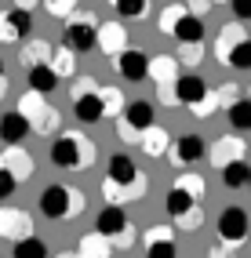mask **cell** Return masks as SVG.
I'll return each instance as SVG.
<instances>
[{
	"label": "cell",
	"mask_w": 251,
	"mask_h": 258,
	"mask_svg": "<svg viewBox=\"0 0 251 258\" xmlns=\"http://www.w3.org/2000/svg\"><path fill=\"white\" fill-rule=\"evenodd\" d=\"M80 254H88V258H91V254H95V258H106V254H109L106 236L98 233V229H95V233H88V236H80Z\"/></svg>",
	"instance_id": "obj_27"
},
{
	"label": "cell",
	"mask_w": 251,
	"mask_h": 258,
	"mask_svg": "<svg viewBox=\"0 0 251 258\" xmlns=\"http://www.w3.org/2000/svg\"><path fill=\"white\" fill-rule=\"evenodd\" d=\"M244 157V142L237 139V135H226V139H219L211 146V164H229V160H240Z\"/></svg>",
	"instance_id": "obj_18"
},
{
	"label": "cell",
	"mask_w": 251,
	"mask_h": 258,
	"mask_svg": "<svg viewBox=\"0 0 251 258\" xmlns=\"http://www.w3.org/2000/svg\"><path fill=\"white\" fill-rule=\"evenodd\" d=\"M80 197L73 193L70 185H47L44 193H40V215L44 218H55V222H66L70 215L80 211Z\"/></svg>",
	"instance_id": "obj_2"
},
{
	"label": "cell",
	"mask_w": 251,
	"mask_h": 258,
	"mask_svg": "<svg viewBox=\"0 0 251 258\" xmlns=\"http://www.w3.org/2000/svg\"><path fill=\"white\" fill-rule=\"evenodd\" d=\"M0 167H8L11 175L22 182V178H29V175H33V157H29V153H22L19 146H11L4 157H0Z\"/></svg>",
	"instance_id": "obj_19"
},
{
	"label": "cell",
	"mask_w": 251,
	"mask_h": 258,
	"mask_svg": "<svg viewBox=\"0 0 251 258\" xmlns=\"http://www.w3.org/2000/svg\"><path fill=\"white\" fill-rule=\"evenodd\" d=\"M124 44H128V29H124L120 22H106V26L95 29V47H102L106 55L124 51Z\"/></svg>",
	"instance_id": "obj_14"
},
{
	"label": "cell",
	"mask_w": 251,
	"mask_h": 258,
	"mask_svg": "<svg viewBox=\"0 0 251 258\" xmlns=\"http://www.w3.org/2000/svg\"><path fill=\"white\" fill-rule=\"evenodd\" d=\"M175 185H178V189H186L190 197H204V193H208V189H204V178H200V175H178Z\"/></svg>",
	"instance_id": "obj_32"
},
{
	"label": "cell",
	"mask_w": 251,
	"mask_h": 258,
	"mask_svg": "<svg viewBox=\"0 0 251 258\" xmlns=\"http://www.w3.org/2000/svg\"><path fill=\"white\" fill-rule=\"evenodd\" d=\"M15 189H19V178H15L8 167H0V200H8Z\"/></svg>",
	"instance_id": "obj_35"
},
{
	"label": "cell",
	"mask_w": 251,
	"mask_h": 258,
	"mask_svg": "<svg viewBox=\"0 0 251 258\" xmlns=\"http://www.w3.org/2000/svg\"><path fill=\"white\" fill-rule=\"evenodd\" d=\"M146 131H149V135H146V139H142V149L149 153V157H160V153L167 149V131H160L157 124H149Z\"/></svg>",
	"instance_id": "obj_28"
},
{
	"label": "cell",
	"mask_w": 251,
	"mask_h": 258,
	"mask_svg": "<svg viewBox=\"0 0 251 258\" xmlns=\"http://www.w3.org/2000/svg\"><path fill=\"white\" fill-rule=\"evenodd\" d=\"M29 135H33V127H29V120L19 109L0 116V142H4V146H22Z\"/></svg>",
	"instance_id": "obj_9"
},
{
	"label": "cell",
	"mask_w": 251,
	"mask_h": 258,
	"mask_svg": "<svg viewBox=\"0 0 251 258\" xmlns=\"http://www.w3.org/2000/svg\"><path fill=\"white\" fill-rule=\"evenodd\" d=\"M146 254L149 258H178V247L167 229H149L146 233Z\"/></svg>",
	"instance_id": "obj_17"
},
{
	"label": "cell",
	"mask_w": 251,
	"mask_h": 258,
	"mask_svg": "<svg viewBox=\"0 0 251 258\" xmlns=\"http://www.w3.org/2000/svg\"><path fill=\"white\" fill-rule=\"evenodd\" d=\"M73 113H77L80 124H98V120L106 116V102H102V95H98V88L73 95Z\"/></svg>",
	"instance_id": "obj_8"
},
{
	"label": "cell",
	"mask_w": 251,
	"mask_h": 258,
	"mask_svg": "<svg viewBox=\"0 0 251 258\" xmlns=\"http://www.w3.org/2000/svg\"><path fill=\"white\" fill-rule=\"evenodd\" d=\"M247 185H251V178H247Z\"/></svg>",
	"instance_id": "obj_43"
},
{
	"label": "cell",
	"mask_w": 251,
	"mask_h": 258,
	"mask_svg": "<svg viewBox=\"0 0 251 258\" xmlns=\"http://www.w3.org/2000/svg\"><path fill=\"white\" fill-rule=\"evenodd\" d=\"M44 55H47V44H44V40H33V44H26V47H22V66L29 70V66L44 62Z\"/></svg>",
	"instance_id": "obj_31"
},
{
	"label": "cell",
	"mask_w": 251,
	"mask_h": 258,
	"mask_svg": "<svg viewBox=\"0 0 251 258\" xmlns=\"http://www.w3.org/2000/svg\"><path fill=\"white\" fill-rule=\"evenodd\" d=\"M113 4V11L120 15V19H128V22H135V19H142L146 15V0H109Z\"/></svg>",
	"instance_id": "obj_29"
},
{
	"label": "cell",
	"mask_w": 251,
	"mask_h": 258,
	"mask_svg": "<svg viewBox=\"0 0 251 258\" xmlns=\"http://www.w3.org/2000/svg\"><path fill=\"white\" fill-rule=\"evenodd\" d=\"M95 157V146L88 139H77V135H62L51 142V164L62 171H84Z\"/></svg>",
	"instance_id": "obj_1"
},
{
	"label": "cell",
	"mask_w": 251,
	"mask_h": 258,
	"mask_svg": "<svg viewBox=\"0 0 251 258\" xmlns=\"http://www.w3.org/2000/svg\"><path fill=\"white\" fill-rule=\"evenodd\" d=\"M26 80H29V91H37V95H51L58 84H62V77H58L47 62L29 66V70H26Z\"/></svg>",
	"instance_id": "obj_13"
},
{
	"label": "cell",
	"mask_w": 251,
	"mask_h": 258,
	"mask_svg": "<svg viewBox=\"0 0 251 258\" xmlns=\"http://www.w3.org/2000/svg\"><path fill=\"white\" fill-rule=\"evenodd\" d=\"M211 8V0H193V15H200V11H208Z\"/></svg>",
	"instance_id": "obj_40"
},
{
	"label": "cell",
	"mask_w": 251,
	"mask_h": 258,
	"mask_svg": "<svg viewBox=\"0 0 251 258\" xmlns=\"http://www.w3.org/2000/svg\"><path fill=\"white\" fill-rule=\"evenodd\" d=\"M29 215L26 211H19V208H4L0 211V236H8V240H19V236H26L29 233Z\"/></svg>",
	"instance_id": "obj_15"
},
{
	"label": "cell",
	"mask_w": 251,
	"mask_h": 258,
	"mask_svg": "<svg viewBox=\"0 0 251 258\" xmlns=\"http://www.w3.org/2000/svg\"><path fill=\"white\" fill-rule=\"evenodd\" d=\"M113 58V70L120 73L128 84H142L146 80V55L142 51H131V47H124V51H116V55H109Z\"/></svg>",
	"instance_id": "obj_7"
},
{
	"label": "cell",
	"mask_w": 251,
	"mask_h": 258,
	"mask_svg": "<svg viewBox=\"0 0 251 258\" xmlns=\"http://www.w3.org/2000/svg\"><path fill=\"white\" fill-rule=\"evenodd\" d=\"M124 226H128V215H124L120 204H106V208L98 211V218H95V229L102 236H116Z\"/></svg>",
	"instance_id": "obj_16"
},
{
	"label": "cell",
	"mask_w": 251,
	"mask_h": 258,
	"mask_svg": "<svg viewBox=\"0 0 251 258\" xmlns=\"http://www.w3.org/2000/svg\"><path fill=\"white\" fill-rule=\"evenodd\" d=\"M44 4H47V11H51L55 19H70L73 8H77V0H44Z\"/></svg>",
	"instance_id": "obj_34"
},
{
	"label": "cell",
	"mask_w": 251,
	"mask_h": 258,
	"mask_svg": "<svg viewBox=\"0 0 251 258\" xmlns=\"http://www.w3.org/2000/svg\"><path fill=\"white\" fill-rule=\"evenodd\" d=\"M171 37H175L178 44H200V40L208 37V26H204L200 15L186 11V15H178V22L171 26Z\"/></svg>",
	"instance_id": "obj_10"
},
{
	"label": "cell",
	"mask_w": 251,
	"mask_h": 258,
	"mask_svg": "<svg viewBox=\"0 0 251 258\" xmlns=\"http://www.w3.org/2000/svg\"><path fill=\"white\" fill-rule=\"evenodd\" d=\"M15 258H47V244L40 236L26 233V236H19V244H15Z\"/></svg>",
	"instance_id": "obj_25"
},
{
	"label": "cell",
	"mask_w": 251,
	"mask_h": 258,
	"mask_svg": "<svg viewBox=\"0 0 251 258\" xmlns=\"http://www.w3.org/2000/svg\"><path fill=\"white\" fill-rule=\"evenodd\" d=\"M80 91H95V80H91V77H80L77 88H73V95H80Z\"/></svg>",
	"instance_id": "obj_39"
},
{
	"label": "cell",
	"mask_w": 251,
	"mask_h": 258,
	"mask_svg": "<svg viewBox=\"0 0 251 258\" xmlns=\"http://www.w3.org/2000/svg\"><path fill=\"white\" fill-rule=\"evenodd\" d=\"M47 66H51V70H55L58 77H73V73H77V55H73L70 47H58Z\"/></svg>",
	"instance_id": "obj_26"
},
{
	"label": "cell",
	"mask_w": 251,
	"mask_h": 258,
	"mask_svg": "<svg viewBox=\"0 0 251 258\" xmlns=\"http://www.w3.org/2000/svg\"><path fill=\"white\" fill-rule=\"evenodd\" d=\"M120 120L131 131H146L149 124H157V109H153V102H149V98H139V102H128V106H124Z\"/></svg>",
	"instance_id": "obj_12"
},
{
	"label": "cell",
	"mask_w": 251,
	"mask_h": 258,
	"mask_svg": "<svg viewBox=\"0 0 251 258\" xmlns=\"http://www.w3.org/2000/svg\"><path fill=\"white\" fill-rule=\"evenodd\" d=\"M178 15H186V8H182V4H171V8H164V15H160V33H167V37H171V26L178 22Z\"/></svg>",
	"instance_id": "obj_33"
},
{
	"label": "cell",
	"mask_w": 251,
	"mask_h": 258,
	"mask_svg": "<svg viewBox=\"0 0 251 258\" xmlns=\"http://www.w3.org/2000/svg\"><path fill=\"white\" fill-rule=\"evenodd\" d=\"M146 77H153L157 84H167L175 77V58L171 55H157V58H149L146 62Z\"/></svg>",
	"instance_id": "obj_23"
},
{
	"label": "cell",
	"mask_w": 251,
	"mask_h": 258,
	"mask_svg": "<svg viewBox=\"0 0 251 258\" xmlns=\"http://www.w3.org/2000/svg\"><path fill=\"white\" fill-rule=\"evenodd\" d=\"M193 200H197V197H190L186 189L171 185V189H167V197H164V211H167V218H171V222H175V218H182V215L193 208Z\"/></svg>",
	"instance_id": "obj_20"
},
{
	"label": "cell",
	"mask_w": 251,
	"mask_h": 258,
	"mask_svg": "<svg viewBox=\"0 0 251 258\" xmlns=\"http://www.w3.org/2000/svg\"><path fill=\"white\" fill-rule=\"evenodd\" d=\"M40 0H15V8H22V11H29V8H37Z\"/></svg>",
	"instance_id": "obj_41"
},
{
	"label": "cell",
	"mask_w": 251,
	"mask_h": 258,
	"mask_svg": "<svg viewBox=\"0 0 251 258\" xmlns=\"http://www.w3.org/2000/svg\"><path fill=\"white\" fill-rule=\"evenodd\" d=\"M102 95V102H106V113H113V109H120V102H128L120 91H113V88H106V91H98Z\"/></svg>",
	"instance_id": "obj_37"
},
{
	"label": "cell",
	"mask_w": 251,
	"mask_h": 258,
	"mask_svg": "<svg viewBox=\"0 0 251 258\" xmlns=\"http://www.w3.org/2000/svg\"><path fill=\"white\" fill-rule=\"evenodd\" d=\"M29 29H33L29 11H22V8H8V11H0V40H4V44L26 40V37H29Z\"/></svg>",
	"instance_id": "obj_6"
},
{
	"label": "cell",
	"mask_w": 251,
	"mask_h": 258,
	"mask_svg": "<svg viewBox=\"0 0 251 258\" xmlns=\"http://www.w3.org/2000/svg\"><path fill=\"white\" fill-rule=\"evenodd\" d=\"M8 91V77H4V58H0V95Z\"/></svg>",
	"instance_id": "obj_42"
},
{
	"label": "cell",
	"mask_w": 251,
	"mask_h": 258,
	"mask_svg": "<svg viewBox=\"0 0 251 258\" xmlns=\"http://www.w3.org/2000/svg\"><path fill=\"white\" fill-rule=\"evenodd\" d=\"M204 153H208V146H204L200 135H182V139L167 149V164L171 167H190L197 160H204Z\"/></svg>",
	"instance_id": "obj_5"
},
{
	"label": "cell",
	"mask_w": 251,
	"mask_h": 258,
	"mask_svg": "<svg viewBox=\"0 0 251 258\" xmlns=\"http://www.w3.org/2000/svg\"><path fill=\"white\" fill-rule=\"evenodd\" d=\"M226 116L233 131H251V98H233L226 106Z\"/></svg>",
	"instance_id": "obj_21"
},
{
	"label": "cell",
	"mask_w": 251,
	"mask_h": 258,
	"mask_svg": "<svg viewBox=\"0 0 251 258\" xmlns=\"http://www.w3.org/2000/svg\"><path fill=\"white\" fill-rule=\"evenodd\" d=\"M171 91H175V102L193 106V102H200L208 95V84H204V77H197V73H182V77H175Z\"/></svg>",
	"instance_id": "obj_11"
},
{
	"label": "cell",
	"mask_w": 251,
	"mask_h": 258,
	"mask_svg": "<svg viewBox=\"0 0 251 258\" xmlns=\"http://www.w3.org/2000/svg\"><path fill=\"white\" fill-rule=\"evenodd\" d=\"M226 66H229V70H251V37H240L237 44L229 47Z\"/></svg>",
	"instance_id": "obj_24"
},
{
	"label": "cell",
	"mask_w": 251,
	"mask_h": 258,
	"mask_svg": "<svg viewBox=\"0 0 251 258\" xmlns=\"http://www.w3.org/2000/svg\"><path fill=\"white\" fill-rule=\"evenodd\" d=\"M240 37H244V33H240V26H237V22H229V26H222V33H219V47H215V55H219V58L226 62V55H229V47L237 44Z\"/></svg>",
	"instance_id": "obj_30"
},
{
	"label": "cell",
	"mask_w": 251,
	"mask_h": 258,
	"mask_svg": "<svg viewBox=\"0 0 251 258\" xmlns=\"http://www.w3.org/2000/svg\"><path fill=\"white\" fill-rule=\"evenodd\" d=\"M233 15H237V22H251V0H229Z\"/></svg>",
	"instance_id": "obj_38"
},
{
	"label": "cell",
	"mask_w": 251,
	"mask_h": 258,
	"mask_svg": "<svg viewBox=\"0 0 251 258\" xmlns=\"http://www.w3.org/2000/svg\"><path fill=\"white\" fill-rule=\"evenodd\" d=\"M215 226H219V236L226 244H240V240H247V233H251V218H247V211L240 204H233V208H222Z\"/></svg>",
	"instance_id": "obj_4"
},
{
	"label": "cell",
	"mask_w": 251,
	"mask_h": 258,
	"mask_svg": "<svg viewBox=\"0 0 251 258\" xmlns=\"http://www.w3.org/2000/svg\"><path fill=\"white\" fill-rule=\"evenodd\" d=\"M247 178H251V167H247L244 160L222 164V185H226V189H247Z\"/></svg>",
	"instance_id": "obj_22"
},
{
	"label": "cell",
	"mask_w": 251,
	"mask_h": 258,
	"mask_svg": "<svg viewBox=\"0 0 251 258\" xmlns=\"http://www.w3.org/2000/svg\"><path fill=\"white\" fill-rule=\"evenodd\" d=\"M95 29H98L95 19H70L62 33V47H70L73 55H88L95 47Z\"/></svg>",
	"instance_id": "obj_3"
},
{
	"label": "cell",
	"mask_w": 251,
	"mask_h": 258,
	"mask_svg": "<svg viewBox=\"0 0 251 258\" xmlns=\"http://www.w3.org/2000/svg\"><path fill=\"white\" fill-rule=\"evenodd\" d=\"M178 58L193 66V62L204 58V47H200V44H178Z\"/></svg>",
	"instance_id": "obj_36"
}]
</instances>
